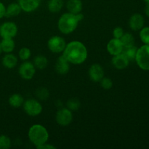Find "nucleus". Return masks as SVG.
<instances>
[{"label":"nucleus","mask_w":149,"mask_h":149,"mask_svg":"<svg viewBox=\"0 0 149 149\" xmlns=\"http://www.w3.org/2000/svg\"><path fill=\"white\" fill-rule=\"evenodd\" d=\"M63 55L71 64L80 65L87 60L88 52L85 45L79 41H72L66 44Z\"/></svg>","instance_id":"f257e3e1"},{"label":"nucleus","mask_w":149,"mask_h":149,"mask_svg":"<svg viewBox=\"0 0 149 149\" xmlns=\"http://www.w3.org/2000/svg\"><path fill=\"white\" fill-rule=\"evenodd\" d=\"M79 22L80 20L77 14H72L71 13H64L58 20V29L64 34H69L77 29Z\"/></svg>","instance_id":"f03ea898"},{"label":"nucleus","mask_w":149,"mask_h":149,"mask_svg":"<svg viewBox=\"0 0 149 149\" xmlns=\"http://www.w3.org/2000/svg\"><path fill=\"white\" fill-rule=\"evenodd\" d=\"M29 140L36 148L41 145L47 143L49 139V133L46 128L42 125L36 124L29 128L28 132Z\"/></svg>","instance_id":"7ed1b4c3"},{"label":"nucleus","mask_w":149,"mask_h":149,"mask_svg":"<svg viewBox=\"0 0 149 149\" xmlns=\"http://www.w3.org/2000/svg\"><path fill=\"white\" fill-rule=\"evenodd\" d=\"M135 61L141 69L149 71V45H143L138 48Z\"/></svg>","instance_id":"20e7f679"},{"label":"nucleus","mask_w":149,"mask_h":149,"mask_svg":"<svg viewBox=\"0 0 149 149\" xmlns=\"http://www.w3.org/2000/svg\"><path fill=\"white\" fill-rule=\"evenodd\" d=\"M23 107L26 114L30 116H39L42 111V104L36 99L31 98L24 101Z\"/></svg>","instance_id":"39448f33"},{"label":"nucleus","mask_w":149,"mask_h":149,"mask_svg":"<svg viewBox=\"0 0 149 149\" xmlns=\"http://www.w3.org/2000/svg\"><path fill=\"white\" fill-rule=\"evenodd\" d=\"M65 39L60 36H52L47 42L48 49L53 53H61L65 49Z\"/></svg>","instance_id":"423d86ee"},{"label":"nucleus","mask_w":149,"mask_h":149,"mask_svg":"<svg viewBox=\"0 0 149 149\" xmlns=\"http://www.w3.org/2000/svg\"><path fill=\"white\" fill-rule=\"evenodd\" d=\"M57 123L63 127L69 125L73 120V113L68 108H62L57 111L55 116Z\"/></svg>","instance_id":"0eeeda50"},{"label":"nucleus","mask_w":149,"mask_h":149,"mask_svg":"<svg viewBox=\"0 0 149 149\" xmlns=\"http://www.w3.org/2000/svg\"><path fill=\"white\" fill-rule=\"evenodd\" d=\"M35 72H36V67L34 66L33 63L27 61H24L19 67V75L23 79H31L34 76Z\"/></svg>","instance_id":"6e6552de"},{"label":"nucleus","mask_w":149,"mask_h":149,"mask_svg":"<svg viewBox=\"0 0 149 149\" xmlns=\"http://www.w3.org/2000/svg\"><path fill=\"white\" fill-rule=\"evenodd\" d=\"M17 33V26L13 22H5L0 26V36L3 38H14Z\"/></svg>","instance_id":"1a4fd4ad"},{"label":"nucleus","mask_w":149,"mask_h":149,"mask_svg":"<svg viewBox=\"0 0 149 149\" xmlns=\"http://www.w3.org/2000/svg\"><path fill=\"white\" fill-rule=\"evenodd\" d=\"M88 74L92 81L95 82H100V80L104 77V70L100 64L95 63L89 68Z\"/></svg>","instance_id":"9d476101"},{"label":"nucleus","mask_w":149,"mask_h":149,"mask_svg":"<svg viewBox=\"0 0 149 149\" xmlns=\"http://www.w3.org/2000/svg\"><path fill=\"white\" fill-rule=\"evenodd\" d=\"M106 49L110 55L114 56V55L122 53L124 49V46L120 39L113 38L108 42Z\"/></svg>","instance_id":"9b49d317"},{"label":"nucleus","mask_w":149,"mask_h":149,"mask_svg":"<svg viewBox=\"0 0 149 149\" xmlns=\"http://www.w3.org/2000/svg\"><path fill=\"white\" fill-rule=\"evenodd\" d=\"M70 64L71 63L65 59L63 55H61L58 57L55 63V71L61 75L66 74L70 70Z\"/></svg>","instance_id":"f8f14e48"},{"label":"nucleus","mask_w":149,"mask_h":149,"mask_svg":"<svg viewBox=\"0 0 149 149\" xmlns=\"http://www.w3.org/2000/svg\"><path fill=\"white\" fill-rule=\"evenodd\" d=\"M129 26L132 30L137 31L143 28L144 17L139 13H135L129 20Z\"/></svg>","instance_id":"ddd939ff"},{"label":"nucleus","mask_w":149,"mask_h":149,"mask_svg":"<svg viewBox=\"0 0 149 149\" xmlns=\"http://www.w3.org/2000/svg\"><path fill=\"white\" fill-rule=\"evenodd\" d=\"M41 0H19L21 10L26 13H31L35 11L40 5Z\"/></svg>","instance_id":"4468645a"},{"label":"nucleus","mask_w":149,"mask_h":149,"mask_svg":"<svg viewBox=\"0 0 149 149\" xmlns=\"http://www.w3.org/2000/svg\"><path fill=\"white\" fill-rule=\"evenodd\" d=\"M112 65L115 68L119 70H122L126 68L129 65L130 61L124 55V54L120 53L119 55H114L111 60Z\"/></svg>","instance_id":"2eb2a0df"},{"label":"nucleus","mask_w":149,"mask_h":149,"mask_svg":"<svg viewBox=\"0 0 149 149\" xmlns=\"http://www.w3.org/2000/svg\"><path fill=\"white\" fill-rule=\"evenodd\" d=\"M82 2L81 0H68L66 3V7L68 13L78 14L82 10Z\"/></svg>","instance_id":"dca6fc26"},{"label":"nucleus","mask_w":149,"mask_h":149,"mask_svg":"<svg viewBox=\"0 0 149 149\" xmlns=\"http://www.w3.org/2000/svg\"><path fill=\"white\" fill-rule=\"evenodd\" d=\"M2 65L8 69H12L16 66L17 63V58L15 55L11 53H7L2 58Z\"/></svg>","instance_id":"f3484780"},{"label":"nucleus","mask_w":149,"mask_h":149,"mask_svg":"<svg viewBox=\"0 0 149 149\" xmlns=\"http://www.w3.org/2000/svg\"><path fill=\"white\" fill-rule=\"evenodd\" d=\"M22 10L18 3H11L6 7L5 17H16L21 13Z\"/></svg>","instance_id":"a211bd4d"},{"label":"nucleus","mask_w":149,"mask_h":149,"mask_svg":"<svg viewBox=\"0 0 149 149\" xmlns=\"http://www.w3.org/2000/svg\"><path fill=\"white\" fill-rule=\"evenodd\" d=\"M2 52L6 53H11L15 47V41L13 38H3L1 42Z\"/></svg>","instance_id":"6ab92c4d"},{"label":"nucleus","mask_w":149,"mask_h":149,"mask_svg":"<svg viewBox=\"0 0 149 149\" xmlns=\"http://www.w3.org/2000/svg\"><path fill=\"white\" fill-rule=\"evenodd\" d=\"M63 4V0H49L47 4L48 10L52 13H58L62 10Z\"/></svg>","instance_id":"aec40b11"},{"label":"nucleus","mask_w":149,"mask_h":149,"mask_svg":"<svg viewBox=\"0 0 149 149\" xmlns=\"http://www.w3.org/2000/svg\"><path fill=\"white\" fill-rule=\"evenodd\" d=\"M9 104L13 108H20L24 103L23 96L20 94H13L9 97Z\"/></svg>","instance_id":"412c9836"},{"label":"nucleus","mask_w":149,"mask_h":149,"mask_svg":"<svg viewBox=\"0 0 149 149\" xmlns=\"http://www.w3.org/2000/svg\"><path fill=\"white\" fill-rule=\"evenodd\" d=\"M33 65L38 69H45L48 65L47 58L42 55H36L33 59Z\"/></svg>","instance_id":"4be33fe9"},{"label":"nucleus","mask_w":149,"mask_h":149,"mask_svg":"<svg viewBox=\"0 0 149 149\" xmlns=\"http://www.w3.org/2000/svg\"><path fill=\"white\" fill-rule=\"evenodd\" d=\"M137 52H138V48L133 45V46L128 47H124L122 53L130 61H131L135 60Z\"/></svg>","instance_id":"5701e85b"},{"label":"nucleus","mask_w":149,"mask_h":149,"mask_svg":"<svg viewBox=\"0 0 149 149\" xmlns=\"http://www.w3.org/2000/svg\"><path fill=\"white\" fill-rule=\"evenodd\" d=\"M124 47H128L133 46L135 45V39L130 33H124L123 36L120 39Z\"/></svg>","instance_id":"b1692460"},{"label":"nucleus","mask_w":149,"mask_h":149,"mask_svg":"<svg viewBox=\"0 0 149 149\" xmlns=\"http://www.w3.org/2000/svg\"><path fill=\"white\" fill-rule=\"evenodd\" d=\"M66 106L69 110H71V111H77L79 109L81 103H80V101L78 99L74 97V98L69 99L67 101Z\"/></svg>","instance_id":"393cba45"},{"label":"nucleus","mask_w":149,"mask_h":149,"mask_svg":"<svg viewBox=\"0 0 149 149\" xmlns=\"http://www.w3.org/2000/svg\"><path fill=\"white\" fill-rule=\"evenodd\" d=\"M36 96L41 100H47L49 96V90L45 87L38 88L36 91Z\"/></svg>","instance_id":"a878e982"},{"label":"nucleus","mask_w":149,"mask_h":149,"mask_svg":"<svg viewBox=\"0 0 149 149\" xmlns=\"http://www.w3.org/2000/svg\"><path fill=\"white\" fill-rule=\"evenodd\" d=\"M31 52L30 49L28 47H23L20 49L18 52V56L21 61H28L31 58Z\"/></svg>","instance_id":"bb28decb"},{"label":"nucleus","mask_w":149,"mask_h":149,"mask_svg":"<svg viewBox=\"0 0 149 149\" xmlns=\"http://www.w3.org/2000/svg\"><path fill=\"white\" fill-rule=\"evenodd\" d=\"M11 146V140L8 136L0 135V149H8Z\"/></svg>","instance_id":"cd10ccee"},{"label":"nucleus","mask_w":149,"mask_h":149,"mask_svg":"<svg viewBox=\"0 0 149 149\" xmlns=\"http://www.w3.org/2000/svg\"><path fill=\"white\" fill-rule=\"evenodd\" d=\"M140 38L143 43L149 45V27H144L141 29Z\"/></svg>","instance_id":"c85d7f7f"},{"label":"nucleus","mask_w":149,"mask_h":149,"mask_svg":"<svg viewBox=\"0 0 149 149\" xmlns=\"http://www.w3.org/2000/svg\"><path fill=\"white\" fill-rule=\"evenodd\" d=\"M100 86L105 90H109L113 87V81L110 78L108 77H103L100 81Z\"/></svg>","instance_id":"c756f323"},{"label":"nucleus","mask_w":149,"mask_h":149,"mask_svg":"<svg viewBox=\"0 0 149 149\" xmlns=\"http://www.w3.org/2000/svg\"><path fill=\"white\" fill-rule=\"evenodd\" d=\"M124 30L121 27H116L113 29V38H116V39H121L122 36L124 34Z\"/></svg>","instance_id":"7c9ffc66"},{"label":"nucleus","mask_w":149,"mask_h":149,"mask_svg":"<svg viewBox=\"0 0 149 149\" xmlns=\"http://www.w3.org/2000/svg\"><path fill=\"white\" fill-rule=\"evenodd\" d=\"M5 12H6V7L4 5L2 2L0 1V19L2 17H5Z\"/></svg>","instance_id":"2f4dec72"},{"label":"nucleus","mask_w":149,"mask_h":149,"mask_svg":"<svg viewBox=\"0 0 149 149\" xmlns=\"http://www.w3.org/2000/svg\"><path fill=\"white\" fill-rule=\"evenodd\" d=\"M37 148H39V149H55V147L54 146L51 145V144L46 143H44V144H42V145H41L40 146L38 147Z\"/></svg>","instance_id":"473e14b6"},{"label":"nucleus","mask_w":149,"mask_h":149,"mask_svg":"<svg viewBox=\"0 0 149 149\" xmlns=\"http://www.w3.org/2000/svg\"><path fill=\"white\" fill-rule=\"evenodd\" d=\"M145 13L146 14V15L149 17V4H147L146 6Z\"/></svg>","instance_id":"72a5a7b5"},{"label":"nucleus","mask_w":149,"mask_h":149,"mask_svg":"<svg viewBox=\"0 0 149 149\" xmlns=\"http://www.w3.org/2000/svg\"><path fill=\"white\" fill-rule=\"evenodd\" d=\"M2 52V49H1V42H0V54Z\"/></svg>","instance_id":"f704fd0d"},{"label":"nucleus","mask_w":149,"mask_h":149,"mask_svg":"<svg viewBox=\"0 0 149 149\" xmlns=\"http://www.w3.org/2000/svg\"><path fill=\"white\" fill-rule=\"evenodd\" d=\"M144 1H145L146 4H149V0H144Z\"/></svg>","instance_id":"c9c22d12"}]
</instances>
